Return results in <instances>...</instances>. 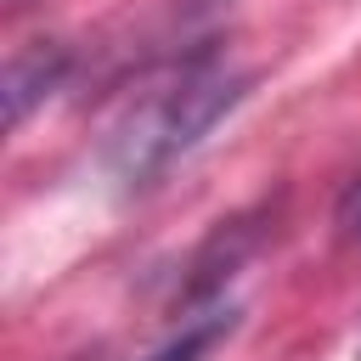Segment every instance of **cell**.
I'll return each instance as SVG.
<instances>
[{
    "mask_svg": "<svg viewBox=\"0 0 361 361\" xmlns=\"http://www.w3.org/2000/svg\"><path fill=\"white\" fill-rule=\"evenodd\" d=\"M248 96V73H237L231 62L220 56H203L192 68H180L158 96H147L113 135L107 147V164L118 180L141 186L152 180L158 169H169L180 152H192L237 102Z\"/></svg>",
    "mask_w": 361,
    "mask_h": 361,
    "instance_id": "1",
    "label": "cell"
},
{
    "mask_svg": "<svg viewBox=\"0 0 361 361\" xmlns=\"http://www.w3.org/2000/svg\"><path fill=\"white\" fill-rule=\"evenodd\" d=\"M62 73H68V56H62L56 45H28V51H17V56L6 62V124L17 130V124L28 118V107L45 102V96L62 85Z\"/></svg>",
    "mask_w": 361,
    "mask_h": 361,
    "instance_id": "2",
    "label": "cell"
},
{
    "mask_svg": "<svg viewBox=\"0 0 361 361\" xmlns=\"http://www.w3.org/2000/svg\"><path fill=\"white\" fill-rule=\"evenodd\" d=\"M231 327H237V316H231V310H209V316L186 322V327L169 338V344H158L147 361H203V355H209V350H214V344H220Z\"/></svg>",
    "mask_w": 361,
    "mask_h": 361,
    "instance_id": "3",
    "label": "cell"
},
{
    "mask_svg": "<svg viewBox=\"0 0 361 361\" xmlns=\"http://www.w3.org/2000/svg\"><path fill=\"white\" fill-rule=\"evenodd\" d=\"M333 231H338L344 248H361V169L344 180V192L333 203Z\"/></svg>",
    "mask_w": 361,
    "mask_h": 361,
    "instance_id": "4",
    "label": "cell"
}]
</instances>
